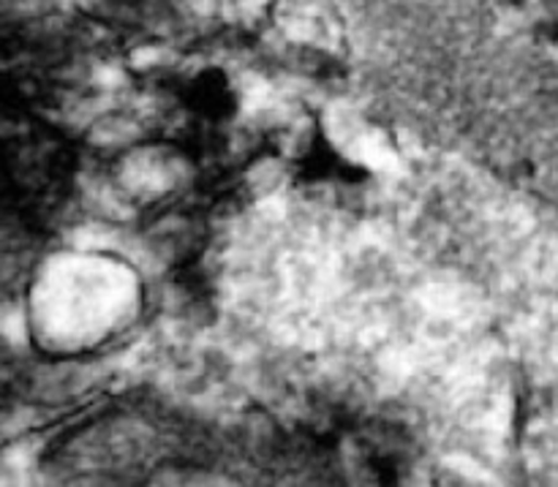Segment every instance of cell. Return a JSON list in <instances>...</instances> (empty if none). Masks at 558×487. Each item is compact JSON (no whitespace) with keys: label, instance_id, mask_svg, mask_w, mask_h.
<instances>
[{"label":"cell","instance_id":"obj_2","mask_svg":"<svg viewBox=\"0 0 558 487\" xmlns=\"http://www.w3.org/2000/svg\"><path fill=\"white\" fill-rule=\"evenodd\" d=\"M548 3H550V5H558V0H548Z\"/></svg>","mask_w":558,"mask_h":487},{"label":"cell","instance_id":"obj_1","mask_svg":"<svg viewBox=\"0 0 558 487\" xmlns=\"http://www.w3.org/2000/svg\"><path fill=\"white\" fill-rule=\"evenodd\" d=\"M292 65L298 71L308 76H332L338 74V63L330 58V54L319 52V49H311V47H298L292 52Z\"/></svg>","mask_w":558,"mask_h":487},{"label":"cell","instance_id":"obj_3","mask_svg":"<svg viewBox=\"0 0 558 487\" xmlns=\"http://www.w3.org/2000/svg\"><path fill=\"white\" fill-rule=\"evenodd\" d=\"M507 3H521V0H507Z\"/></svg>","mask_w":558,"mask_h":487}]
</instances>
